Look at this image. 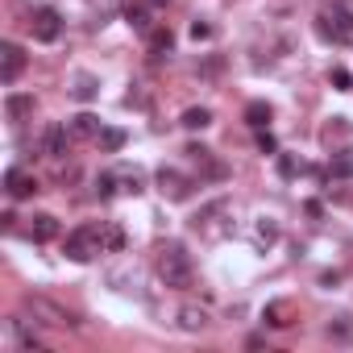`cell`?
<instances>
[{"instance_id": "obj_1", "label": "cell", "mask_w": 353, "mask_h": 353, "mask_svg": "<svg viewBox=\"0 0 353 353\" xmlns=\"http://www.w3.org/2000/svg\"><path fill=\"white\" fill-rule=\"evenodd\" d=\"M154 266H158V279H162L170 291H188V287L196 283V262H192L188 245H179V241H162Z\"/></svg>"}, {"instance_id": "obj_2", "label": "cell", "mask_w": 353, "mask_h": 353, "mask_svg": "<svg viewBox=\"0 0 353 353\" xmlns=\"http://www.w3.org/2000/svg\"><path fill=\"white\" fill-rule=\"evenodd\" d=\"M63 254L71 262H92L96 254H104V237H100V225H83L75 229L67 241H63Z\"/></svg>"}, {"instance_id": "obj_3", "label": "cell", "mask_w": 353, "mask_h": 353, "mask_svg": "<svg viewBox=\"0 0 353 353\" xmlns=\"http://www.w3.org/2000/svg\"><path fill=\"white\" fill-rule=\"evenodd\" d=\"M233 216V204L229 200H212V204H204L196 216H192V225L200 229V233H208V237H225V233H233V225H221V221H229Z\"/></svg>"}, {"instance_id": "obj_4", "label": "cell", "mask_w": 353, "mask_h": 353, "mask_svg": "<svg viewBox=\"0 0 353 353\" xmlns=\"http://www.w3.org/2000/svg\"><path fill=\"white\" fill-rule=\"evenodd\" d=\"M26 307L34 312V320H38V324H50V328H75V324H79L67 307H59V303H54V299H46V295H30V299H26Z\"/></svg>"}, {"instance_id": "obj_5", "label": "cell", "mask_w": 353, "mask_h": 353, "mask_svg": "<svg viewBox=\"0 0 353 353\" xmlns=\"http://www.w3.org/2000/svg\"><path fill=\"white\" fill-rule=\"evenodd\" d=\"M316 30H320V38H328V42H349V38H353V17H349V9L336 5V9L320 13Z\"/></svg>"}, {"instance_id": "obj_6", "label": "cell", "mask_w": 353, "mask_h": 353, "mask_svg": "<svg viewBox=\"0 0 353 353\" xmlns=\"http://www.w3.org/2000/svg\"><path fill=\"white\" fill-rule=\"evenodd\" d=\"M30 30H34L38 42H59V34H63V17H59V9H50V5L34 9V13H30Z\"/></svg>"}, {"instance_id": "obj_7", "label": "cell", "mask_w": 353, "mask_h": 353, "mask_svg": "<svg viewBox=\"0 0 353 353\" xmlns=\"http://www.w3.org/2000/svg\"><path fill=\"white\" fill-rule=\"evenodd\" d=\"M26 63H30V59H26V50H21L17 42H5V46H0V83H5V88H9V83H17V79H21V71H26Z\"/></svg>"}, {"instance_id": "obj_8", "label": "cell", "mask_w": 353, "mask_h": 353, "mask_svg": "<svg viewBox=\"0 0 353 353\" xmlns=\"http://www.w3.org/2000/svg\"><path fill=\"white\" fill-rule=\"evenodd\" d=\"M71 129L67 125H46L42 129V137H38V145H42V154L46 158H67V150H71Z\"/></svg>"}, {"instance_id": "obj_9", "label": "cell", "mask_w": 353, "mask_h": 353, "mask_svg": "<svg viewBox=\"0 0 353 353\" xmlns=\"http://www.w3.org/2000/svg\"><path fill=\"white\" fill-rule=\"evenodd\" d=\"M158 192L166 200H188L192 196V179H188V174H179L174 166H162L158 170Z\"/></svg>"}, {"instance_id": "obj_10", "label": "cell", "mask_w": 353, "mask_h": 353, "mask_svg": "<svg viewBox=\"0 0 353 353\" xmlns=\"http://www.w3.org/2000/svg\"><path fill=\"white\" fill-rule=\"evenodd\" d=\"M5 192L13 200H30V196H38V179H34V174H26L21 166H9L5 170Z\"/></svg>"}, {"instance_id": "obj_11", "label": "cell", "mask_w": 353, "mask_h": 353, "mask_svg": "<svg viewBox=\"0 0 353 353\" xmlns=\"http://www.w3.org/2000/svg\"><path fill=\"white\" fill-rule=\"evenodd\" d=\"M274 241H279V221L258 216V221H254V229H250V245H254L258 254H266V250H274Z\"/></svg>"}, {"instance_id": "obj_12", "label": "cell", "mask_w": 353, "mask_h": 353, "mask_svg": "<svg viewBox=\"0 0 353 353\" xmlns=\"http://www.w3.org/2000/svg\"><path fill=\"white\" fill-rule=\"evenodd\" d=\"M183 154L204 170V179H225V166H221V162H212V150H208V145H200V141H196V145H188Z\"/></svg>"}, {"instance_id": "obj_13", "label": "cell", "mask_w": 353, "mask_h": 353, "mask_svg": "<svg viewBox=\"0 0 353 353\" xmlns=\"http://www.w3.org/2000/svg\"><path fill=\"white\" fill-rule=\"evenodd\" d=\"M26 233H30V241H54L59 237V221L50 216V212H38V216H30V225H26Z\"/></svg>"}, {"instance_id": "obj_14", "label": "cell", "mask_w": 353, "mask_h": 353, "mask_svg": "<svg viewBox=\"0 0 353 353\" xmlns=\"http://www.w3.org/2000/svg\"><path fill=\"white\" fill-rule=\"evenodd\" d=\"M262 324H266V328H291V324H295V312H291V303H287V299H274V303H266V307H262Z\"/></svg>"}, {"instance_id": "obj_15", "label": "cell", "mask_w": 353, "mask_h": 353, "mask_svg": "<svg viewBox=\"0 0 353 353\" xmlns=\"http://www.w3.org/2000/svg\"><path fill=\"white\" fill-rule=\"evenodd\" d=\"M67 92H71L75 100H83V104H88V100H96V96H100V79H96V75H88V71H79V75H71Z\"/></svg>"}, {"instance_id": "obj_16", "label": "cell", "mask_w": 353, "mask_h": 353, "mask_svg": "<svg viewBox=\"0 0 353 353\" xmlns=\"http://www.w3.org/2000/svg\"><path fill=\"white\" fill-rule=\"evenodd\" d=\"M9 332L17 336V345H21V353H42V341H38V332L21 320V316H13L9 320Z\"/></svg>"}, {"instance_id": "obj_17", "label": "cell", "mask_w": 353, "mask_h": 353, "mask_svg": "<svg viewBox=\"0 0 353 353\" xmlns=\"http://www.w3.org/2000/svg\"><path fill=\"white\" fill-rule=\"evenodd\" d=\"M121 17H125V26H129L133 34H150V30H154V17H150V9H145V5H133V0L125 5V13H121Z\"/></svg>"}, {"instance_id": "obj_18", "label": "cell", "mask_w": 353, "mask_h": 353, "mask_svg": "<svg viewBox=\"0 0 353 353\" xmlns=\"http://www.w3.org/2000/svg\"><path fill=\"white\" fill-rule=\"evenodd\" d=\"M5 112H9V121H13V125L30 121V117H34V96H26V92H13V96L5 100Z\"/></svg>"}, {"instance_id": "obj_19", "label": "cell", "mask_w": 353, "mask_h": 353, "mask_svg": "<svg viewBox=\"0 0 353 353\" xmlns=\"http://www.w3.org/2000/svg\"><path fill=\"white\" fill-rule=\"evenodd\" d=\"M145 42H150V59H166V54L174 50V34H170L166 26L150 30V34H145Z\"/></svg>"}, {"instance_id": "obj_20", "label": "cell", "mask_w": 353, "mask_h": 353, "mask_svg": "<svg viewBox=\"0 0 353 353\" xmlns=\"http://www.w3.org/2000/svg\"><path fill=\"white\" fill-rule=\"evenodd\" d=\"M96 145H100V154H121V150H125V129L104 125V129L96 133Z\"/></svg>"}, {"instance_id": "obj_21", "label": "cell", "mask_w": 353, "mask_h": 353, "mask_svg": "<svg viewBox=\"0 0 353 353\" xmlns=\"http://www.w3.org/2000/svg\"><path fill=\"white\" fill-rule=\"evenodd\" d=\"M179 328H183V332H204V328H208V312L196 307V303L179 307Z\"/></svg>"}, {"instance_id": "obj_22", "label": "cell", "mask_w": 353, "mask_h": 353, "mask_svg": "<svg viewBox=\"0 0 353 353\" xmlns=\"http://www.w3.org/2000/svg\"><path fill=\"white\" fill-rule=\"evenodd\" d=\"M67 129H71V137H92V141H96V133H100L104 125H100V117L79 112V117H71V125H67Z\"/></svg>"}, {"instance_id": "obj_23", "label": "cell", "mask_w": 353, "mask_h": 353, "mask_svg": "<svg viewBox=\"0 0 353 353\" xmlns=\"http://www.w3.org/2000/svg\"><path fill=\"white\" fill-rule=\"evenodd\" d=\"M100 237H104V254H121L125 250V229L117 221H100Z\"/></svg>"}, {"instance_id": "obj_24", "label": "cell", "mask_w": 353, "mask_h": 353, "mask_svg": "<svg viewBox=\"0 0 353 353\" xmlns=\"http://www.w3.org/2000/svg\"><path fill=\"white\" fill-rule=\"evenodd\" d=\"M179 125H183V129H192V133H196V129H208V125H212V108H204V104H192V108L179 117Z\"/></svg>"}, {"instance_id": "obj_25", "label": "cell", "mask_w": 353, "mask_h": 353, "mask_svg": "<svg viewBox=\"0 0 353 353\" xmlns=\"http://www.w3.org/2000/svg\"><path fill=\"white\" fill-rule=\"evenodd\" d=\"M112 13H125V0H92V30L104 26Z\"/></svg>"}, {"instance_id": "obj_26", "label": "cell", "mask_w": 353, "mask_h": 353, "mask_svg": "<svg viewBox=\"0 0 353 353\" xmlns=\"http://www.w3.org/2000/svg\"><path fill=\"white\" fill-rule=\"evenodd\" d=\"M270 117H274V108H270L266 100H254V104H245V125H254V129H266V125H270Z\"/></svg>"}, {"instance_id": "obj_27", "label": "cell", "mask_w": 353, "mask_h": 353, "mask_svg": "<svg viewBox=\"0 0 353 353\" xmlns=\"http://www.w3.org/2000/svg\"><path fill=\"white\" fill-rule=\"evenodd\" d=\"M328 174H332V179H349V174H353V145H349V150H341V154L332 158Z\"/></svg>"}, {"instance_id": "obj_28", "label": "cell", "mask_w": 353, "mask_h": 353, "mask_svg": "<svg viewBox=\"0 0 353 353\" xmlns=\"http://www.w3.org/2000/svg\"><path fill=\"white\" fill-rule=\"evenodd\" d=\"M117 183H121V192H133V196H137V192H141V183H145V174H141L137 166H133V170L125 166V170H117Z\"/></svg>"}, {"instance_id": "obj_29", "label": "cell", "mask_w": 353, "mask_h": 353, "mask_svg": "<svg viewBox=\"0 0 353 353\" xmlns=\"http://www.w3.org/2000/svg\"><path fill=\"white\" fill-rule=\"evenodd\" d=\"M92 192H96L100 200H112V196H117V170H104V174H96Z\"/></svg>"}, {"instance_id": "obj_30", "label": "cell", "mask_w": 353, "mask_h": 353, "mask_svg": "<svg viewBox=\"0 0 353 353\" xmlns=\"http://www.w3.org/2000/svg\"><path fill=\"white\" fill-rule=\"evenodd\" d=\"M299 170H303V162H299V158H291V154H279V174H283V179H295Z\"/></svg>"}, {"instance_id": "obj_31", "label": "cell", "mask_w": 353, "mask_h": 353, "mask_svg": "<svg viewBox=\"0 0 353 353\" xmlns=\"http://www.w3.org/2000/svg\"><path fill=\"white\" fill-rule=\"evenodd\" d=\"M328 336H353V324H349V316H336V320H328Z\"/></svg>"}, {"instance_id": "obj_32", "label": "cell", "mask_w": 353, "mask_h": 353, "mask_svg": "<svg viewBox=\"0 0 353 353\" xmlns=\"http://www.w3.org/2000/svg\"><path fill=\"white\" fill-rule=\"evenodd\" d=\"M258 150H262V154H274V150H279V141H274V133H270V129H262V133H258Z\"/></svg>"}, {"instance_id": "obj_33", "label": "cell", "mask_w": 353, "mask_h": 353, "mask_svg": "<svg viewBox=\"0 0 353 353\" xmlns=\"http://www.w3.org/2000/svg\"><path fill=\"white\" fill-rule=\"evenodd\" d=\"M192 38H196V42H208V38H212V26H208V21H192Z\"/></svg>"}, {"instance_id": "obj_34", "label": "cell", "mask_w": 353, "mask_h": 353, "mask_svg": "<svg viewBox=\"0 0 353 353\" xmlns=\"http://www.w3.org/2000/svg\"><path fill=\"white\" fill-rule=\"evenodd\" d=\"M345 133H349V125H345V117H336V121H332V125L324 129V137H328V141H332V137H345Z\"/></svg>"}, {"instance_id": "obj_35", "label": "cell", "mask_w": 353, "mask_h": 353, "mask_svg": "<svg viewBox=\"0 0 353 353\" xmlns=\"http://www.w3.org/2000/svg\"><path fill=\"white\" fill-rule=\"evenodd\" d=\"M332 83H336V88H349L353 79H349V71H341V67H336V71H332Z\"/></svg>"}, {"instance_id": "obj_36", "label": "cell", "mask_w": 353, "mask_h": 353, "mask_svg": "<svg viewBox=\"0 0 353 353\" xmlns=\"http://www.w3.org/2000/svg\"><path fill=\"white\" fill-rule=\"evenodd\" d=\"M154 5H166V0H154Z\"/></svg>"}]
</instances>
